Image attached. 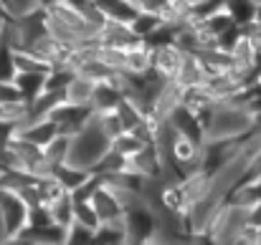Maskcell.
<instances>
[{
  "mask_svg": "<svg viewBox=\"0 0 261 245\" xmlns=\"http://www.w3.org/2000/svg\"><path fill=\"white\" fill-rule=\"evenodd\" d=\"M91 205H94V210H96L99 223L122 220V215H124V200H122L107 182H99V185H96V190L91 192Z\"/></svg>",
  "mask_w": 261,
  "mask_h": 245,
  "instance_id": "obj_7",
  "label": "cell"
},
{
  "mask_svg": "<svg viewBox=\"0 0 261 245\" xmlns=\"http://www.w3.org/2000/svg\"><path fill=\"white\" fill-rule=\"evenodd\" d=\"M109 144H112V139L91 119V124H87L82 132H76L71 137V147H69V160L66 162L84 167V169H91L94 164L101 160V155L109 149Z\"/></svg>",
  "mask_w": 261,
  "mask_h": 245,
  "instance_id": "obj_3",
  "label": "cell"
},
{
  "mask_svg": "<svg viewBox=\"0 0 261 245\" xmlns=\"http://www.w3.org/2000/svg\"><path fill=\"white\" fill-rule=\"evenodd\" d=\"M165 23V18L163 15H158V13H150V10H137V15L127 23L140 38H145L147 33H152L155 28H160Z\"/></svg>",
  "mask_w": 261,
  "mask_h": 245,
  "instance_id": "obj_21",
  "label": "cell"
},
{
  "mask_svg": "<svg viewBox=\"0 0 261 245\" xmlns=\"http://www.w3.org/2000/svg\"><path fill=\"white\" fill-rule=\"evenodd\" d=\"M122 99H124V91L114 76V79H101L94 83V94H91L89 104H91L94 114H101V111H114Z\"/></svg>",
  "mask_w": 261,
  "mask_h": 245,
  "instance_id": "obj_10",
  "label": "cell"
},
{
  "mask_svg": "<svg viewBox=\"0 0 261 245\" xmlns=\"http://www.w3.org/2000/svg\"><path fill=\"white\" fill-rule=\"evenodd\" d=\"M180 61H182V51H180L177 46H165V48L152 51V69H158V71L165 74L168 79L175 76Z\"/></svg>",
  "mask_w": 261,
  "mask_h": 245,
  "instance_id": "obj_16",
  "label": "cell"
},
{
  "mask_svg": "<svg viewBox=\"0 0 261 245\" xmlns=\"http://www.w3.org/2000/svg\"><path fill=\"white\" fill-rule=\"evenodd\" d=\"M173 81L185 88V86H195V83H203L205 81V69H203V61L193 53H182V61L175 71Z\"/></svg>",
  "mask_w": 261,
  "mask_h": 245,
  "instance_id": "obj_13",
  "label": "cell"
},
{
  "mask_svg": "<svg viewBox=\"0 0 261 245\" xmlns=\"http://www.w3.org/2000/svg\"><path fill=\"white\" fill-rule=\"evenodd\" d=\"M94 243V228L82 225V223H71L66 228V245H89Z\"/></svg>",
  "mask_w": 261,
  "mask_h": 245,
  "instance_id": "obj_25",
  "label": "cell"
},
{
  "mask_svg": "<svg viewBox=\"0 0 261 245\" xmlns=\"http://www.w3.org/2000/svg\"><path fill=\"white\" fill-rule=\"evenodd\" d=\"M226 13L231 15V20L236 25H251L254 23V13H256V0H226Z\"/></svg>",
  "mask_w": 261,
  "mask_h": 245,
  "instance_id": "obj_19",
  "label": "cell"
},
{
  "mask_svg": "<svg viewBox=\"0 0 261 245\" xmlns=\"http://www.w3.org/2000/svg\"><path fill=\"white\" fill-rule=\"evenodd\" d=\"M96 41H99L101 46H109V48H117V51H129V48H135L142 38H140L127 23L107 20V25L99 30Z\"/></svg>",
  "mask_w": 261,
  "mask_h": 245,
  "instance_id": "obj_9",
  "label": "cell"
},
{
  "mask_svg": "<svg viewBox=\"0 0 261 245\" xmlns=\"http://www.w3.org/2000/svg\"><path fill=\"white\" fill-rule=\"evenodd\" d=\"M13 243L20 245H66V228H61L59 223H48V225H25Z\"/></svg>",
  "mask_w": 261,
  "mask_h": 245,
  "instance_id": "obj_8",
  "label": "cell"
},
{
  "mask_svg": "<svg viewBox=\"0 0 261 245\" xmlns=\"http://www.w3.org/2000/svg\"><path fill=\"white\" fill-rule=\"evenodd\" d=\"M94 243L99 245H127V230L122 220H107L94 228Z\"/></svg>",
  "mask_w": 261,
  "mask_h": 245,
  "instance_id": "obj_15",
  "label": "cell"
},
{
  "mask_svg": "<svg viewBox=\"0 0 261 245\" xmlns=\"http://www.w3.org/2000/svg\"><path fill=\"white\" fill-rule=\"evenodd\" d=\"M256 134H261V111H254V127H251Z\"/></svg>",
  "mask_w": 261,
  "mask_h": 245,
  "instance_id": "obj_29",
  "label": "cell"
},
{
  "mask_svg": "<svg viewBox=\"0 0 261 245\" xmlns=\"http://www.w3.org/2000/svg\"><path fill=\"white\" fill-rule=\"evenodd\" d=\"M15 76V48L0 38V81H13Z\"/></svg>",
  "mask_w": 261,
  "mask_h": 245,
  "instance_id": "obj_22",
  "label": "cell"
},
{
  "mask_svg": "<svg viewBox=\"0 0 261 245\" xmlns=\"http://www.w3.org/2000/svg\"><path fill=\"white\" fill-rule=\"evenodd\" d=\"M48 212H51L54 223H59L61 228H69L74 223V197H71V192H61L59 197H54L48 202Z\"/></svg>",
  "mask_w": 261,
  "mask_h": 245,
  "instance_id": "obj_17",
  "label": "cell"
},
{
  "mask_svg": "<svg viewBox=\"0 0 261 245\" xmlns=\"http://www.w3.org/2000/svg\"><path fill=\"white\" fill-rule=\"evenodd\" d=\"M69 147H71V137L66 134H56L46 147H43V157L48 164H59V162H66L69 160Z\"/></svg>",
  "mask_w": 261,
  "mask_h": 245,
  "instance_id": "obj_20",
  "label": "cell"
},
{
  "mask_svg": "<svg viewBox=\"0 0 261 245\" xmlns=\"http://www.w3.org/2000/svg\"><path fill=\"white\" fill-rule=\"evenodd\" d=\"M5 8H8V13L15 18V15H23V13H28V10L38 8V3H36V0H8V3H5Z\"/></svg>",
  "mask_w": 261,
  "mask_h": 245,
  "instance_id": "obj_27",
  "label": "cell"
},
{
  "mask_svg": "<svg viewBox=\"0 0 261 245\" xmlns=\"http://www.w3.org/2000/svg\"><path fill=\"white\" fill-rule=\"evenodd\" d=\"M13 83L20 91V99L25 104H31L33 99H38L43 94V88H46V74H38V71H15Z\"/></svg>",
  "mask_w": 261,
  "mask_h": 245,
  "instance_id": "obj_14",
  "label": "cell"
},
{
  "mask_svg": "<svg viewBox=\"0 0 261 245\" xmlns=\"http://www.w3.org/2000/svg\"><path fill=\"white\" fill-rule=\"evenodd\" d=\"M254 23L261 28V0H256V13H254Z\"/></svg>",
  "mask_w": 261,
  "mask_h": 245,
  "instance_id": "obj_30",
  "label": "cell"
},
{
  "mask_svg": "<svg viewBox=\"0 0 261 245\" xmlns=\"http://www.w3.org/2000/svg\"><path fill=\"white\" fill-rule=\"evenodd\" d=\"M94 83H96L94 79H89L84 74H76L71 79V83L66 86V101H71V104H89L91 94H94Z\"/></svg>",
  "mask_w": 261,
  "mask_h": 245,
  "instance_id": "obj_18",
  "label": "cell"
},
{
  "mask_svg": "<svg viewBox=\"0 0 261 245\" xmlns=\"http://www.w3.org/2000/svg\"><path fill=\"white\" fill-rule=\"evenodd\" d=\"M48 223H54L48 205H31L28 207V225H48Z\"/></svg>",
  "mask_w": 261,
  "mask_h": 245,
  "instance_id": "obj_26",
  "label": "cell"
},
{
  "mask_svg": "<svg viewBox=\"0 0 261 245\" xmlns=\"http://www.w3.org/2000/svg\"><path fill=\"white\" fill-rule=\"evenodd\" d=\"M36 3H38V8H48V5L56 3V0H36Z\"/></svg>",
  "mask_w": 261,
  "mask_h": 245,
  "instance_id": "obj_32",
  "label": "cell"
},
{
  "mask_svg": "<svg viewBox=\"0 0 261 245\" xmlns=\"http://www.w3.org/2000/svg\"><path fill=\"white\" fill-rule=\"evenodd\" d=\"M259 38H261V36H259Z\"/></svg>",
  "mask_w": 261,
  "mask_h": 245,
  "instance_id": "obj_35",
  "label": "cell"
},
{
  "mask_svg": "<svg viewBox=\"0 0 261 245\" xmlns=\"http://www.w3.org/2000/svg\"><path fill=\"white\" fill-rule=\"evenodd\" d=\"M15 134L18 137H23L25 142H31V144H36V147H46L56 134H59V127H56V121L54 119H48V116H43V119H33V121H25V124H20L18 129H15Z\"/></svg>",
  "mask_w": 261,
  "mask_h": 245,
  "instance_id": "obj_11",
  "label": "cell"
},
{
  "mask_svg": "<svg viewBox=\"0 0 261 245\" xmlns=\"http://www.w3.org/2000/svg\"><path fill=\"white\" fill-rule=\"evenodd\" d=\"M28 225V202L15 187L0 185V243H13V238Z\"/></svg>",
  "mask_w": 261,
  "mask_h": 245,
  "instance_id": "obj_4",
  "label": "cell"
},
{
  "mask_svg": "<svg viewBox=\"0 0 261 245\" xmlns=\"http://www.w3.org/2000/svg\"><path fill=\"white\" fill-rule=\"evenodd\" d=\"M175 3H177V5H185V8H188V5H195V3H200V0H175Z\"/></svg>",
  "mask_w": 261,
  "mask_h": 245,
  "instance_id": "obj_31",
  "label": "cell"
},
{
  "mask_svg": "<svg viewBox=\"0 0 261 245\" xmlns=\"http://www.w3.org/2000/svg\"><path fill=\"white\" fill-rule=\"evenodd\" d=\"M74 223H82V225H89V228L99 225V218H96V210L91 205V197L74 200Z\"/></svg>",
  "mask_w": 261,
  "mask_h": 245,
  "instance_id": "obj_23",
  "label": "cell"
},
{
  "mask_svg": "<svg viewBox=\"0 0 261 245\" xmlns=\"http://www.w3.org/2000/svg\"><path fill=\"white\" fill-rule=\"evenodd\" d=\"M254 127V114L246 104L223 99L216 101V109L211 114V121L205 127L208 139H239Z\"/></svg>",
  "mask_w": 261,
  "mask_h": 245,
  "instance_id": "obj_1",
  "label": "cell"
},
{
  "mask_svg": "<svg viewBox=\"0 0 261 245\" xmlns=\"http://www.w3.org/2000/svg\"><path fill=\"white\" fill-rule=\"evenodd\" d=\"M170 127H173V132L177 137H185V139H190L193 144H198V147H203L205 144V127H203V121L198 119V114L190 109V106H185L182 101H177L175 106L168 109V114L163 116Z\"/></svg>",
  "mask_w": 261,
  "mask_h": 245,
  "instance_id": "obj_5",
  "label": "cell"
},
{
  "mask_svg": "<svg viewBox=\"0 0 261 245\" xmlns=\"http://www.w3.org/2000/svg\"><path fill=\"white\" fill-rule=\"evenodd\" d=\"M0 3H3V8H5V3H8V0H0ZM5 10H8V8H5Z\"/></svg>",
  "mask_w": 261,
  "mask_h": 245,
  "instance_id": "obj_34",
  "label": "cell"
},
{
  "mask_svg": "<svg viewBox=\"0 0 261 245\" xmlns=\"http://www.w3.org/2000/svg\"><path fill=\"white\" fill-rule=\"evenodd\" d=\"M0 15H10V13H8V10L3 8V3H0Z\"/></svg>",
  "mask_w": 261,
  "mask_h": 245,
  "instance_id": "obj_33",
  "label": "cell"
},
{
  "mask_svg": "<svg viewBox=\"0 0 261 245\" xmlns=\"http://www.w3.org/2000/svg\"><path fill=\"white\" fill-rule=\"evenodd\" d=\"M122 223H124V230H127V243L132 245L158 243V212H155V207L147 200L135 197L132 202H127Z\"/></svg>",
  "mask_w": 261,
  "mask_h": 245,
  "instance_id": "obj_2",
  "label": "cell"
},
{
  "mask_svg": "<svg viewBox=\"0 0 261 245\" xmlns=\"http://www.w3.org/2000/svg\"><path fill=\"white\" fill-rule=\"evenodd\" d=\"M66 192H74L79 190L89 177H91V169H84V167H76L71 162H59V164H51V172H48Z\"/></svg>",
  "mask_w": 261,
  "mask_h": 245,
  "instance_id": "obj_12",
  "label": "cell"
},
{
  "mask_svg": "<svg viewBox=\"0 0 261 245\" xmlns=\"http://www.w3.org/2000/svg\"><path fill=\"white\" fill-rule=\"evenodd\" d=\"M246 210H249V223L256 225V228H261V200L254 202L251 207H246Z\"/></svg>",
  "mask_w": 261,
  "mask_h": 245,
  "instance_id": "obj_28",
  "label": "cell"
},
{
  "mask_svg": "<svg viewBox=\"0 0 261 245\" xmlns=\"http://www.w3.org/2000/svg\"><path fill=\"white\" fill-rule=\"evenodd\" d=\"M142 144H147V142H142L135 132H127V129H124L119 137H114V139H112V149H117V152H122V155H127V157H129V155H135Z\"/></svg>",
  "mask_w": 261,
  "mask_h": 245,
  "instance_id": "obj_24",
  "label": "cell"
},
{
  "mask_svg": "<svg viewBox=\"0 0 261 245\" xmlns=\"http://www.w3.org/2000/svg\"><path fill=\"white\" fill-rule=\"evenodd\" d=\"M48 119L56 121L59 132L66 137H74L76 132H82L87 124L94 119V109L89 104H71V101H61L48 111Z\"/></svg>",
  "mask_w": 261,
  "mask_h": 245,
  "instance_id": "obj_6",
  "label": "cell"
}]
</instances>
